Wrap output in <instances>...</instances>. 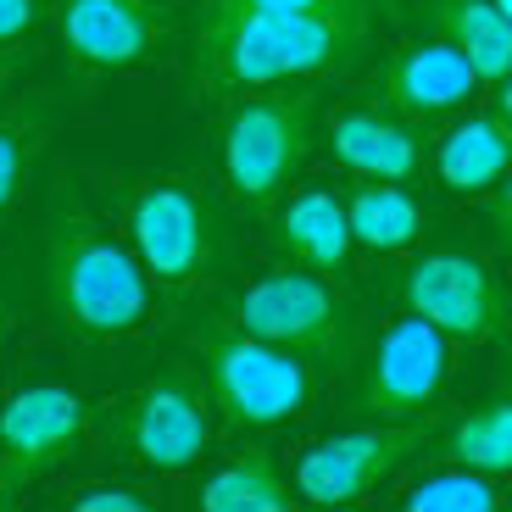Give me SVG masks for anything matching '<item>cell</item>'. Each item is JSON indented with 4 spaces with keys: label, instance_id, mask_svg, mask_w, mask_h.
Listing matches in <instances>:
<instances>
[{
    "label": "cell",
    "instance_id": "1",
    "mask_svg": "<svg viewBox=\"0 0 512 512\" xmlns=\"http://www.w3.org/2000/svg\"><path fill=\"white\" fill-rule=\"evenodd\" d=\"M379 0H323L312 12H245L229 0H201L190 23V84L234 95L284 78L346 73L373 51Z\"/></svg>",
    "mask_w": 512,
    "mask_h": 512
},
{
    "label": "cell",
    "instance_id": "2",
    "mask_svg": "<svg viewBox=\"0 0 512 512\" xmlns=\"http://www.w3.org/2000/svg\"><path fill=\"white\" fill-rule=\"evenodd\" d=\"M45 290H51V307L90 340L134 334L151 318L145 262L123 251L73 190L56 195L51 218H45Z\"/></svg>",
    "mask_w": 512,
    "mask_h": 512
},
{
    "label": "cell",
    "instance_id": "3",
    "mask_svg": "<svg viewBox=\"0 0 512 512\" xmlns=\"http://www.w3.org/2000/svg\"><path fill=\"white\" fill-rule=\"evenodd\" d=\"M206 396L234 429H273L312 407V368L301 351L234 329L229 318L195 329Z\"/></svg>",
    "mask_w": 512,
    "mask_h": 512
},
{
    "label": "cell",
    "instance_id": "4",
    "mask_svg": "<svg viewBox=\"0 0 512 512\" xmlns=\"http://www.w3.org/2000/svg\"><path fill=\"white\" fill-rule=\"evenodd\" d=\"M128 240H134V256L145 262L162 290H190L195 279L218 268L223 256V229L218 212L206 201V190L195 179H140L128 190L123 206Z\"/></svg>",
    "mask_w": 512,
    "mask_h": 512
},
{
    "label": "cell",
    "instance_id": "5",
    "mask_svg": "<svg viewBox=\"0 0 512 512\" xmlns=\"http://www.w3.org/2000/svg\"><path fill=\"white\" fill-rule=\"evenodd\" d=\"M229 323L245 334H262L273 346L301 351L307 362H334L346 357L357 340V307L351 295L334 290L329 273H268V279L245 284L229 301Z\"/></svg>",
    "mask_w": 512,
    "mask_h": 512
},
{
    "label": "cell",
    "instance_id": "6",
    "mask_svg": "<svg viewBox=\"0 0 512 512\" xmlns=\"http://www.w3.org/2000/svg\"><path fill=\"white\" fill-rule=\"evenodd\" d=\"M312 151V95H262L223 117V179L234 201L268 212Z\"/></svg>",
    "mask_w": 512,
    "mask_h": 512
},
{
    "label": "cell",
    "instance_id": "7",
    "mask_svg": "<svg viewBox=\"0 0 512 512\" xmlns=\"http://www.w3.org/2000/svg\"><path fill=\"white\" fill-rule=\"evenodd\" d=\"M401 301L407 312L429 318L440 334H451L457 346H485L512 323L507 295H501L496 273L468 251H429L401 273Z\"/></svg>",
    "mask_w": 512,
    "mask_h": 512
},
{
    "label": "cell",
    "instance_id": "8",
    "mask_svg": "<svg viewBox=\"0 0 512 512\" xmlns=\"http://www.w3.org/2000/svg\"><path fill=\"white\" fill-rule=\"evenodd\" d=\"M423 440H429V418H384L379 429L334 435L295 462V490L318 507L368 501L412 451H423Z\"/></svg>",
    "mask_w": 512,
    "mask_h": 512
},
{
    "label": "cell",
    "instance_id": "9",
    "mask_svg": "<svg viewBox=\"0 0 512 512\" xmlns=\"http://www.w3.org/2000/svg\"><path fill=\"white\" fill-rule=\"evenodd\" d=\"M451 334H440L429 318L407 312L373 340L368 362H362L357 401L373 418H423L435 407L440 384L451 373Z\"/></svg>",
    "mask_w": 512,
    "mask_h": 512
},
{
    "label": "cell",
    "instance_id": "10",
    "mask_svg": "<svg viewBox=\"0 0 512 512\" xmlns=\"http://www.w3.org/2000/svg\"><path fill=\"white\" fill-rule=\"evenodd\" d=\"M84 435V396L67 384H28L0 407V485L6 496L45 479Z\"/></svg>",
    "mask_w": 512,
    "mask_h": 512
},
{
    "label": "cell",
    "instance_id": "11",
    "mask_svg": "<svg viewBox=\"0 0 512 512\" xmlns=\"http://www.w3.org/2000/svg\"><path fill=\"white\" fill-rule=\"evenodd\" d=\"M117 435L145 468L156 474H179L206 451V407L184 373H162V379L140 384L117 412Z\"/></svg>",
    "mask_w": 512,
    "mask_h": 512
},
{
    "label": "cell",
    "instance_id": "12",
    "mask_svg": "<svg viewBox=\"0 0 512 512\" xmlns=\"http://www.w3.org/2000/svg\"><path fill=\"white\" fill-rule=\"evenodd\" d=\"M56 17H62L67 51L95 73L145 67L162 51V34H167L156 0H62Z\"/></svg>",
    "mask_w": 512,
    "mask_h": 512
},
{
    "label": "cell",
    "instance_id": "13",
    "mask_svg": "<svg viewBox=\"0 0 512 512\" xmlns=\"http://www.w3.org/2000/svg\"><path fill=\"white\" fill-rule=\"evenodd\" d=\"M479 84H485L479 67L440 34L401 45V51L390 56V67H384V101L396 106L401 117H412V123H429V117H440V112H457Z\"/></svg>",
    "mask_w": 512,
    "mask_h": 512
},
{
    "label": "cell",
    "instance_id": "14",
    "mask_svg": "<svg viewBox=\"0 0 512 512\" xmlns=\"http://www.w3.org/2000/svg\"><path fill=\"white\" fill-rule=\"evenodd\" d=\"M329 151L357 179H396L407 184L423 167L418 134L384 112H334L329 117Z\"/></svg>",
    "mask_w": 512,
    "mask_h": 512
},
{
    "label": "cell",
    "instance_id": "15",
    "mask_svg": "<svg viewBox=\"0 0 512 512\" xmlns=\"http://www.w3.org/2000/svg\"><path fill=\"white\" fill-rule=\"evenodd\" d=\"M273 240H279V251L290 256L295 268H312V273H329L334 279V273L346 268L357 234H351V218H346V201L340 195L301 190L273 218Z\"/></svg>",
    "mask_w": 512,
    "mask_h": 512
},
{
    "label": "cell",
    "instance_id": "16",
    "mask_svg": "<svg viewBox=\"0 0 512 512\" xmlns=\"http://www.w3.org/2000/svg\"><path fill=\"white\" fill-rule=\"evenodd\" d=\"M418 17L440 39H451L485 84H501L512 73V23L496 0H418Z\"/></svg>",
    "mask_w": 512,
    "mask_h": 512
},
{
    "label": "cell",
    "instance_id": "17",
    "mask_svg": "<svg viewBox=\"0 0 512 512\" xmlns=\"http://www.w3.org/2000/svg\"><path fill=\"white\" fill-rule=\"evenodd\" d=\"M512 167V128L490 117H468L440 140L435 151V179L446 184L451 195H479L490 184H501V173Z\"/></svg>",
    "mask_w": 512,
    "mask_h": 512
},
{
    "label": "cell",
    "instance_id": "18",
    "mask_svg": "<svg viewBox=\"0 0 512 512\" xmlns=\"http://www.w3.org/2000/svg\"><path fill=\"white\" fill-rule=\"evenodd\" d=\"M346 218H351L357 245H368V251H401V245H412L423 234V206L412 201L396 179H362V184H351Z\"/></svg>",
    "mask_w": 512,
    "mask_h": 512
},
{
    "label": "cell",
    "instance_id": "19",
    "mask_svg": "<svg viewBox=\"0 0 512 512\" xmlns=\"http://www.w3.org/2000/svg\"><path fill=\"white\" fill-rule=\"evenodd\" d=\"M206 512H290V479L279 474V462L268 451H245V457L223 462L218 474L201 485Z\"/></svg>",
    "mask_w": 512,
    "mask_h": 512
},
{
    "label": "cell",
    "instance_id": "20",
    "mask_svg": "<svg viewBox=\"0 0 512 512\" xmlns=\"http://www.w3.org/2000/svg\"><path fill=\"white\" fill-rule=\"evenodd\" d=\"M446 457L479 474H512V396L479 401L446 435Z\"/></svg>",
    "mask_w": 512,
    "mask_h": 512
},
{
    "label": "cell",
    "instance_id": "21",
    "mask_svg": "<svg viewBox=\"0 0 512 512\" xmlns=\"http://www.w3.org/2000/svg\"><path fill=\"white\" fill-rule=\"evenodd\" d=\"M39 140H45V117H34V112L0 117V229H6V218L17 212V201H23V190H28Z\"/></svg>",
    "mask_w": 512,
    "mask_h": 512
},
{
    "label": "cell",
    "instance_id": "22",
    "mask_svg": "<svg viewBox=\"0 0 512 512\" xmlns=\"http://www.w3.org/2000/svg\"><path fill=\"white\" fill-rule=\"evenodd\" d=\"M412 512H496L501 490L496 474H479V468H451V474H429L407 490Z\"/></svg>",
    "mask_w": 512,
    "mask_h": 512
},
{
    "label": "cell",
    "instance_id": "23",
    "mask_svg": "<svg viewBox=\"0 0 512 512\" xmlns=\"http://www.w3.org/2000/svg\"><path fill=\"white\" fill-rule=\"evenodd\" d=\"M39 12L45 0H0V45H23L39 28Z\"/></svg>",
    "mask_w": 512,
    "mask_h": 512
},
{
    "label": "cell",
    "instance_id": "24",
    "mask_svg": "<svg viewBox=\"0 0 512 512\" xmlns=\"http://www.w3.org/2000/svg\"><path fill=\"white\" fill-rule=\"evenodd\" d=\"M78 512H145V496H134V490H117V485H101V490H84V496H73Z\"/></svg>",
    "mask_w": 512,
    "mask_h": 512
},
{
    "label": "cell",
    "instance_id": "25",
    "mask_svg": "<svg viewBox=\"0 0 512 512\" xmlns=\"http://www.w3.org/2000/svg\"><path fill=\"white\" fill-rule=\"evenodd\" d=\"M490 229H496V240L512 251V167L501 173V184H496V201H490Z\"/></svg>",
    "mask_w": 512,
    "mask_h": 512
},
{
    "label": "cell",
    "instance_id": "26",
    "mask_svg": "<svg viewBox=\"0 0 512 512\" xmlns=\"http://www.w3.org/2000/svg\"><path fill=\"white\" fill-rule=\"evenodd\" d=\"M229 6H245V12H312L323 0H229Z\"/></svg>",
    "mask_w": 512,
    "mask_h": 512
},
{
    "label": "cell",
    "instance_id": "27",
    "mask_svg": "<svg viewBox=\"0 0 512 512\" xmlns=\"http://www.w3.org/2000/svg\"><path fill=\"white\" fill-rule=\"evenodd\" d=\"M496 117H501V123L512 128V73L501 78V95H496Z\"/></svg>",
    "mask_w": 512,
    "mask_h": 512
},
{
    "label": "cell",
    "instance_id": "28",
    "mask_svg": "<svg viewBox=\"0 0 512 512\" xmlns=\"http://www.w3.org/2000/svg\"><path fill=\"white\" fill-rule=\"evenodd\" d=\"M6 329H12V307L0 301V340H6Z\"/></svg>",
    "mask_w": 512,
    "mask_h": 512
},
{
    "label": "cell",
    "instance_id": "29",
    "mask_svg": "<svg viewBox=\"0 0 512 512\" xmlns=\"http://www.w3.org/2000/svg\"><path fill=\"white\" fill-rule=\"evenodd\" d=\"M496 6H501V17H507V23H512V0H496Z\"/></svg>",
    "mask_w": 512,
    "mask_h": 512
},
{
    "label": "cell",
    "instance_id": "30",
    "mask_svg": "<svg viewBox=\"0 0 512 512\" xmlns=\"http://www.w3.org/2000/svg\"><path fill=\"white\" fill-rule=\"evenodd\" d=\"M0 501H6V485H0Z\"/></svg>",
    "mask_w": 512,
    "mask_h": 512
},
{
    "label": "cell",
    "instance_id": "31",
    "mask_svg": "<svg viewBox=\"0 0 512 512\" xmlns=\"http://www.w3.org/2000/svg\"><path fill=\"white\" fill-rule=\"evenodd\" d=\"M0 90H6V78H0Z\"/></svg>",
    "mask_w": 512,
    "mask_h": 512
}]
</instances>
